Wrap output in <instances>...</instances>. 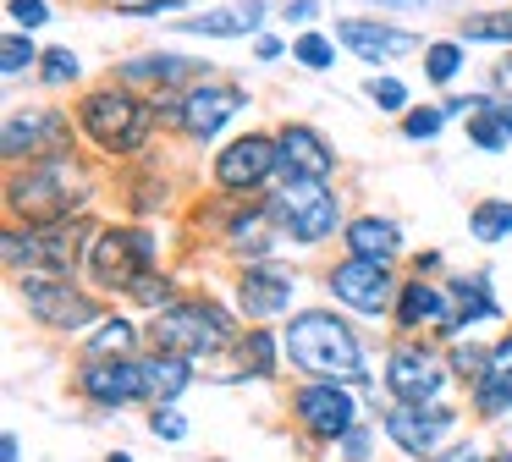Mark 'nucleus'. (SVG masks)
Here are the masks:
<instances>
[{"label":"nucleus","instance_id":"f257e3e1","mask_svg":"<svg viewBox=\"0 0 512 462\" xmlns=\"http://www.w3.org/2000/svg\"><path fill=\"white\" fill-rule=\"evenodd\" d=\"M281 347H287L292 369L320 374V380H336V385H364V347H358V336L331 308H303V314H292Z\"/></svg>","mask_w":512,"mask_h":462},{"label":"nucleus","instance_id":"f03ea898","mask_svg":"<svg viewBox=\"0 0 512 462\" xmlns=\"http://www.w3.org/2000/svg\"><path fill=\"white\" fill-rule=\"evenodd\" d=\"M6 204L28 215V226H50V220H72V209L89 204V182L72 165V154H56V160H34L23 176H12Z\"/></svg>","mask_w":512,"mask_h":462},{"label":"nucleus","instance_id":"7ed1b4c3","mask_svg":"<svg viewBox=\"0 0 512 462\" xmlns=\"http://www.w3.org/2000/svg\"><path fill=\"white\" fill-rule=\"evenodd\" d=\"M78 121L105 154H133V149H144L149 127H155V105L127 94V88H94L78 105Z\"/></svg>","mask_w":512,"mask_h":462},{"label":"nucleus","instance_id":"20e7f679","mask_svg":"<svg viewBox=\"0 0 512 462\" xmlns=\"http://www.w3.org/2000/svg\"><path fill=\"white\" fill-rule=\"evenodd\" d=\"M270 215H276V231L292 242H325L336 231V220H342V204H336V193L325 187V176H287L281 182V193L270 198Z\"/></svg>","mask_w":512,"mask_h":462},{"label":"nucleus","instance_id":"39448f33","mask_svg":"<svg viewBox=\"0 0 512 462\" xmlns=\"http://www.w3.org/2000/svg\"><path fill=\"white\" fill-rule=\"evenodd\" d=\"M83 226L72 220H50V226H28V231H12L6 237V264L17 275H56V281H72L83 259Z\"/></svg>","mask_w":512,"mask_h":462},{"label":"nucleus","instance_id":"423d86ee","mask_svg":"<svg viewBox=\"0 0 512 462\" xmlns=\"http://www.w3.org/2000/svg\"><path fill=\"white\" fill-rule=\"evenodd\" d=\"M89 270L111 292H138V281L155 275V237L133 226H105L89 242Z\"/></svg>","mask_w":512,"mask_h":462},{"label":"nucleus","instance_id":"0eeeda50","mask_svg":"<svg viewBox=\"0 0 512 462\" xmlns=\"http://www.w3.org/2000/svg\"><path fill=\"white\" fill-rule=\"evenodd\" d=\"M226 341H232V319L215 303H166L155 314V352L199 358V352H221Z\"/></svg>","mask_w":512,"mask_h":462},{"label":"nucleus","instance_id":"6e6552de","mask_svg":"<svg viewBox=\"0 0 512 462\" xmlns=\"http://www.w3.org/2000/svg\"><path fill=\"white\" fill-rule=\"evenodd\" d=\"M72 143V121L61 110H6L0 149L6 160H56Z\"/></svg>","mask_w":512,"mask_h":462},{"label":"nucleus","instance_id":"1a4fd4ad","mask_svg":"<svg viewBox=\"0 0 512 462\" xmlns=\"http://www.w3.org/2000/svg\"><path fill=\"white\" fill-rule=\"evenodd\" d=\"M292 413H298V424L309 429V435H320V440H342V435L358 429V407H353V396H347L336 380L303 385V391L292 396Z\"/></svg>","mask_w":512,"mask_h":462},{"label":"nucleus","instance_id":"9d476101","mask_svg":"<svg viewBox=\"0 0 512 462\" xmlns=\"http://www.w3.org/2000/svg\"><path fill=\"white\" fill-rule=\"evenodd\" d=\"M237 110H243V88L237 83H193L188 94L171 105V121H177L188 138H215Z\"/></svg>","mask_w":512,"mask_h":462},{"label":"nucleus","instance_id":"9b49d317","mask_svg":"<svg viewBox=\"0 0 512 462\" xmlns=\"http://www.w3.org/2000/svg\"><path fill=\"white\" fill-rule=\"evenodd\" d=\"M23 297L45 330H78L94 319V297L72 292V281H56V275H23Z\"/></svg>","mask_w":512,"mask_h":462},{"label":"nucleus","instance_id":"f8f14e48","mask_svg":"<svg viewBox=\"0 0 512 462\" xmlns=\"http://www.w3.org/2000/svg\"><path fill=\"white\" fill-rule=\"evenodd\" d=\"M276 165H281L276 138L248 132V138H232L221 154H215V182H221L226 193H248V187H259L270 171H276Z\"/></svg>","mask_w":512,"mask_h":462},{"label":"nucleus","instance_id":"ddd939ff","mask_svg":"<svg viewBox=\"0 0 512 462\" xmlns=\"http://www.w3.org/2000/svg\"><path fill=\"white\" fill-rule=\"evenodd\" d=\"M441 385H446V369H441V358H435V352H424V347H397V352L386 358V391L397 396V402L430 407L435 396H441Z\"/></svg>","mask_w":512,"mask_h":462},{"label":"nucleus","instance_id":"4468645a","mask_svg":"<svg viewBox=\"0 0 512 462\" xmlns=\"http://www.w3.org/2000/svg\"><path fill=\"white\" fill-rule=\"evenodd\" d=\"M452 429H457V413H452V407H435V402H430V407L397 402V407L386 413V435L397 440L408 457H424V462L435 457V446H441Z\"/></svg>","mask_w":512,"mask_h":462},{"label":"nucleus","instance_id":"2eb2a0df","mask_svg":"<svg viewBox=\"0 0 512 462\" xmlns=\"http://www.w3.org/2000/svg\"><path fill=\"white\" fill-rule=\"evenodd\" d=\"M331 292L342 297L347 308H358V314H386L391 292H402V286L391 281V270L375 259H342L331 270Z\"/></svg>","mask_w":512,"mask_h":462},{"label":"nucleus","instance_id":"dca6fc26","mask_svg":"<svg viewBox=\"0 0 512 462\" xmlns=\"http://www.w3.org/2000/svg\"><path fill=\"white\" fill-rule=\"evenodd\" d=\"M78 391L94 407H122L133 396H144V363L133 358H89L78 374Z\"/></svg>","mask_w":512,"mask_h":462},{"label":"nucleus","instance_id":"f3484780","mask_svg":"<svg viewBox=\"0 0 512 462\" xmlns=\"http://www.w3.org/2000/svg\"><path fill=\"white\" fill-rule=\"evenodd\" d=\"M292 292H298V275L281 270V264H248L243 281H237V303H243L248 319H270V314H287Z\"/></svg>","mask_w":512,"mask_h":462},{"label":"nucleus","instance_id":"a211bd4d","mask_svg":"<svg viewBox=\"0 0 512 462\" xmlns=\"http://www.w3.org/2000/svg\"><path fill=\"white\" fill-rule=\"evenodd\" d=\"M336 39L347 44V50L358 55V61H369V66H380V61H397V55H408L413 44V33H402V28H391V22H369V17H347L342 28H336Z\"/></svg>","mask_w":512,"mask_h":462},{"label":"nucleus","instance_id":"6ab92c4d","mask_svg":"<svg viewBox=\"0 0 512 462\" xmlns=\"http://www.w3.org/2000/svg\"><path fill=\"white\" fill-rule=\"evenodd\" d=\"M397 297H402V303H397V325H402V330H419V325L457 330V303H452V286L408 281Z\"/></svg>","mask_w":512,"mask_h":462},{"label":"nucleus","instance_id":"aec40b11","mask_svg":"<svg viewBox=\"0 0 512 462\" xmlns=\"http://www.w3.org/2000/svg\"><path fill=\"white\" fill-rule=\"evenodd\" d=\"M276 149H281V171L287 176H331V165H336L331 143L314 127H303V121H287L276 132Z\"/></svg>","mask_w":512,"mask_h":462},{"label":"nucleus","instance_id":"412c9836","mask_svg":"<svg viewBox=\"0 0 512 462\" xmlns=\"http://www.w3.org/2000/svg\"><path fill=\"white\" fill-rule=\"evenodd\" d=\"M474 407L485 418L512 413V336H501L485 358V374L474 380Z\"/></svg>","mask_w":512,"mask_h":462},{"label":"nucleus","instance_id":"4be33fe9","mask_svg":"<svg viewBox=\"0 0 512 462\" xmlns=\"http://www.w3.org/2000/svg\"><path fill=\"white\" fill-rule=\"evenodd\" d=\"M265 17V0H237V6H215V11H199L193 22H177L188 33H204V39H243V33L259 28Z\"/></svg>","mask_w":512,"mask_h":462},{"label":"nucleus","instance_id":"5701e85b","mask_svg":"<svg viewBox=\"0 0 512 462\" xmlns=\"http://www.w3.org/2000/svg\"><path fill=\"white\" fill-rule=\"evenodd\" d=\"M347 248H353V259L391 264V259H397V248H402V231H397V220L358 215V220H347Z\"/></svg>","mask_w":512,"mask_h":462},{"label":"nucleus","instance_id":"b1692460","mask_svg":"<svg viewBox=\"0 0 512 462\" xmlns=\"http://www.w3.org/2000/svg\"><path fill=\"white\" fill-rule=\"evenodd\" d=\"M188 358L182 352H155V358H144V396H155V407H166L171 396L188 391Z\"/></svg>","mask_w":512,"mask_h":462},{"label":"nucleus","instance_id":"393cba45","mask_svg":"<svg viewBox=\"0 0 512 462\" xmlns=\"http://www.w3.org/2000/svg\"><path fill=\"white\" fill-rule=\"evenodd\" d=\"M452 303H457V330H468L474 319H496V297L485 292V275H468V281H452Z\"/></svg>","mask_w":512,"mask_h":462},{"label":"nucleus","instance_id":"a878e982","mask_svg":"<svg viewBox=\"0 0 512 462\" xmlns=\"http://www.w3.org/2000/svg\"><path fill=\"white\" fill-rule=\"evenodd\" d=\"M468 231H474V242H501V237H512V198H485V204H474Z\"/></svg>","mask_w":512,"mask_h":462},{"label":"nucleus","instance_id":"bb28decb","mask_svg":"<svg viewBox=\"0 0 512 462\" xmlns=\"http://www.w3.org/2000/svg\"><path fill=\"white\" fill-rule=\"evenodd\" d=\"M133 347H138V325H133V319H105V325L89 336V358H127Z\"/></svg>","mask_w":512,"mask_h":462},{"label":"nucleus","instance_id":"cd10ccee","mask_svg":"<svg viewBox=\"0 0 512 462\" xmlns=\"http://www.w3.org/2000/svg\"><path fill=\"white\" fill-rule=\"evenodd\" d=\"M199 72V61H188V55H144V61L127 66V77H149V83H182V77Z\"/></svg>","mask_w":512,"mask_h":462},{"label":"nucleus","instance_id":"c85d7f7f","mask_svg":"<svg viewBox=\"0 0 512 462\" xmlns=\"http://www.w3.org/2000/svg\"><path fill=\"white\" fill-rule=\"evenodd\" d=\"M243 374H254V380H270V374H276V341H270V330H248Z\"/></svg>","mask_w":512,"mask_h":462},{"label":"nucleus","instance_id":"c756f323","mask_svg":"<svg viewBox=\"0 0 512 462\" xmlns=\"http://www.w3.org/2000/svg\"><path fill=\"white\" fill-rule=\"evenodd\" d=\"M292 61H303L309 72H325V66H336V44L325 33H298L292 39Z\"/></svg>","mask_w":512,"mask_h":462},{"label":"nucleus","instance_id":"7c9ffc66","mask_svg":"<svg viewBox=\"0 0 512 462\" xmlns=\"http://www.w3.org/2000/svg\"><path fill=\"white\" fill-rule=\"evenodd\" d=\"M34 61H39L34 39H28L23 28H12V33H6V44H0V72H6V77H17V72H28Z\"/></svg>","mask_w":512,"mask_h":462},{"label":"nucleus","instance_id":"2f4dec72","mask_svg":"<svg viewBox=\"0 0 512 462\" xmlns=\"http://www.w3.org/2000/svg\"><path fill=\"white\" fill-rule=\"evenodd\" d=\"M424 72H430V83H452L457 72H463V44H430L424 50Z\"/></svg>","mask_w":512,"mask_h":462},{"label":"nucleus","instance_id":"473e14b6","mask_svg":"<svg viewBox=\"0 0 512 462\" xmlns=\"http://www.w3.org/2000/svg\"><path fill=\"white\" fill-rule=\"evenodd\" d=\"M78 72H83V66H78V55H72V50H45V55H39V77H45L50 88L72 83Z\"/></svg>","mask_w":512,"mask_h":462},{"label":"nucleus","instance_id":"72a5a7b5","mask_svg":"<svg viewBox=\"0 0 512 462\" xmlns=\"http://www.w3.org/2000/svg\"><path fill=\"white\" fill-rule=\"evenodd\" d=\"M463 39H512V11H485L463 22Z\"/></svg>","mask_w":512,"mask_h":462},{"label":"nucleus","instance_id":"f704fd0d","mask_svg":"<svg viewBox=\"0 0 512 462\" xmlns=\"http://www.w3.org/2000/svg\"><path fill=\"white\" fill-rule=\"evenodd\" d=\"M441 127H446V105H424V110H408V116H402V132H408V138H435Z\"/></svg>","mask_w":512,"mask_h":462},{"label":"nucleus","instance_id":"c9c22d12","mask_svg":"<svg viewBox=\"0 0 512 462\" xmlns=\"http://www.w3.org/2000/svg\"><path fill=\"white\" fill-rule=\"evenodd\" d=\"M364 94L375 99L380 110H408V88H402L397 77H369V83H364Z\"/></svg>","mask_w":512,"mask_h":462},{"label":"nucleus","instance_id":"e433bc0d","mask_svg":"<svg viewBox=\"0 0 512 462\" xmlns=\"http://www.w3.org/2000/svg\"><path fill=\"white\" fill-rule=\"evenodd\" d=\"M6 11H12V22H17V28H28V33L50 22V6H45V0H12Z\"/></svg>","mask_w":512,"mask_h":462},{"label":"nucleus","instance_id":"4c0bfd02","mask_svg":"<svg viewBox=\"0 0 512 462\" xmlns=\"http://www.w3.org/2000/svg\"><path fill=\"white\" fill-rule=\"evenodd\" d=\"M149 429H155V435H166V440H182V435H188V418H182L177 413V407H155V418H149Z\"/></svg>","mask_w":512,"mask_h":462},{"label":"nucleus","instance_id":"58836bf2","mask_svg":"<svg viewBox=\"0 0 512 462\" xmlns=\"http://www.w3.org/2000/svg\"><path fill=\"white\" fill-rule=\"evenodd\" d=\"M133 297H138V303H155V308H160V303L171 297V286L160 281V275H149V281H138V292H133Z\"/></svg>","mask_w":512,"mask_h":462},{"label":"nucleus","instance_id":"ea45409f","mask_svg":"<svg viewBox=\"0 0 512 462\" xmlns=\"http://www.w3.org/2000/svg\"><path fill=\"white\" fill-rule=\"evenodd\" d=\"M133 17H160V11H182V0H138V6H127Z\"/></svg>","mask_w":512,"mask_h":462},{"label":"nucleus","instance_id":"a19ab883","mask_svg":"<svg viewBox=\"0 0 512 462\" xmlns=\"http://www.w3.org/2000/svg\"><path fill=\"white\" fill-rule=\"evenodd\" d=\"M342 440H347V457L364 462V451H369V435H364V429H353V435H342Z\"/></svg>","mask_w":512,"mask_h":462},{"label":"nucleus","instance_id":"79ce46f5","mask_svg":"<svg viewBox=\"0 0 512 462\" xmlns=\"http://www.w3.org/2000/svg\"><path fill=\"white\" fill-rule=\"evenodd\" d=\"M314 11H320V6H314V0H292V6H287V22H309Z\"/></svg>","mask_w":512,"mask_h":462},{"label":"nucleus","instance_id":"37998d69","mask_svg":"<svg viewBox=\"0 0 512 462\" xmlns=\"http://www.w3.org/2000/svg\"><path fill=\"white\" fill-rule=\"evenodd\" d=\"M435 462H479V451L474 446H457V451H446V457H435Z\"/></svg>","mask_w":512,"mask_h":462},{"label":"nucleus","instance_id":"c03bdc74","mask_svg":"<svg viewBox=\"0 0 512 462\" xmlns=\"http://www.w3.org/2000/svg\"><path fill=\"white\" fill-rule=\"evenodd\" d=\"M0 457H6V462H23V446H17V435L0 440Z\"/></svg>","mask_w":512,"mask_h":462},{"label":"nucleus","instance_id":"a18cd8bd","mask_svg":"<svg viewBox=\"0 0 512 462\" xmlns=\"http://www.w3.org/2000/svg\"><path fill=\"white\" fill-rule=\"evenodd\" d=\"M281 55V39H259V61H276Z\"/></svg>","mask_w":512,"mask_h":462},{"label":"nucleus","instance_id":"49530a36","mask_svg":"<svg viewBox=\"0 0 512 462\" xmlns=\"http://www.w3.org/2000/svg\"><path fill=\"white\" fill-rule=\"evenodd\" d=\"M380 6H430V0H380Z\"/></svg>","mask_w":512,"mask_h":462},{"label":"nucleus","instance_id":"de8ad7c7","mask_svg":"<svg viewBox=\"0 0 512 462\" xmlns=\"http://www.w3.org/2000/svg\"><path fill=\"white\" fill-rule=\"evenodd\" d=\"M105 462H133V457H127V451H116V457H105Z\"/></svg>","mask_w":512,"mask_h":462},{"label":"nucleus","instance_id":"09e8293b","mask_svg":"<svg viewBox=\"0 0 512 462\" xmlns=\"http://www.w3.org/2000/svg\"><path fill=\"white\" fill-rule=\"evenodd\" d=\"M501 77H512V61H507V66H501Z\"/></svg>","mask_w":512,"mask_h":462},{"label":"nucleus","instance_id":"8fccbe9b","mask_svg":"<svg viewBox=\"0 0 512 462\" xmlns=\"http://www.w3.org/2000/svg\"><path fill=\"white\" fill-rule=\"evenodd\" d=\"M501 462H512V451H507V457H501Z\"/></svg>","mask_w":512,"mask_h":462}]
</instances>
